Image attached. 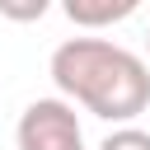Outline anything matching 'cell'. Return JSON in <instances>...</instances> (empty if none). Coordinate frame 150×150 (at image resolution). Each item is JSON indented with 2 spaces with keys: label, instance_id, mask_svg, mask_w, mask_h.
Returning <instances> with one entry per match:
<instances>
[{
  "label": "cell",
  "instance_id": "6da1fadb",
  "mask_svg": "<svg viewBox=\"0 0 150 150\" xmlns=\"http://www.w3.org/2000/svg\"><path fill=\"white\" fill-rule=\"evenodd\" d=\"M52 80L70 108L80 103L103 122L131 127L150 108V66L108 38H66L52 52Z\"/></svg>",
  "mask_w": 150,
  "mask_h": 150
},
{
  "label": "cell",
  "instance_id": "7a4b0ae2",
  "mask_svg": "<svg viewBox=\"0 0 150 150\" xmlns=\"http://www.w3.org/2000/svg\"><path fill=\"white\" fill-rule=\"evenodd\" d=\"M14 145L19 150H84V131L66 98H33L19 112Z\"/></svg>",
  "mask_w": 150,
  "mask_h": 150
},
{
  "label": "cell",
  "instance_id": "3957f363",
  "mask_svg": "<svg viewBox=\"0 0 150 150\" xmlns=\"http://www.w3.org/2000/svg\"><path fill=\"white\" fill-rule=\"evenodd\" d=\"M136 14V0H66V19L75 28H108Z\"/></svg>",
  "mask_w": 150,
  "mask_h": 150
},
{
  "label": "cell",
  "instance_id": "277c9868",
  "mask_svg": "<svg viewBox=\"0 0 150 150\" xmlns=\"http://www.w3.org/2000/svg\"><path fill=\"white\" fill-rule=\"evenodd\" d=\"M98 150H150V131H141V127H117V131H108V136L98 141Z\"/></svg>",
  "mask_w": 150,
  "mask_h": 150
},
{
  "label": "cell",
  "instance_id": "5b68a950",
  "mask_svg": "<svg viewBox=\"0 0 150 150\" xmlns=\"http://www.w3.org/2000/svg\"><path fill=\"white\" fill-rule=\"evenodd\" d=\"M0 14L28 23V19H42V14H47V0H0Z\"/></svg>",
  "mask_w": 150,
  "mask_h": 150
},
{
  "label": "cell",
  "instance_id": "8992f818",
  "mask_svg": "<svg viewBox=\"0 0 150 150\" xmlns=\"http://www.w3.org/2000/svg\"><path fill=\"white\" fill-rule=\"evenodd\" d=\"M145 52H150V33H145Z\"/></svg>",
  "mask_w": 150,
  "mask_h": 150
}]
</instances>
